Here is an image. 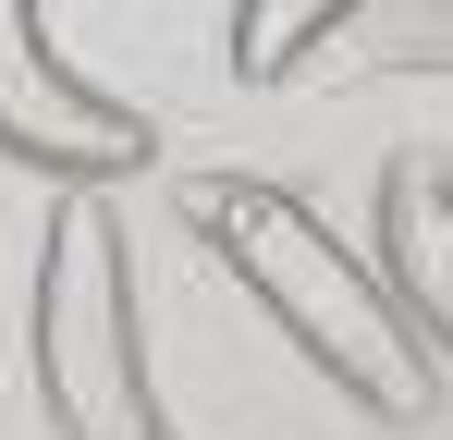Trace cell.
<instances>
[{
  "mask_svg": "<svg viewBox=\"0 0 453 440\" xmlns=\"http://www.w3.org/2000/svg\"><path fill=\"white\" fill-rule=\"evenodd\" d=\"M356 12H380V0H233V73H245V86H282V73H306V49H331Z\"/></svg>",
  "mask_w": 453,
  "mask_h": 440,
  "instance_id": "obj_5",
  "label": "cell"
},
{
  "mask_svg": "<svg viewBox=\"0 0 453 440\" xmlns=\"http://www.w3.org/2000/svg\"><path fill=\"white\" fill-rule=\"evenodd\" d=\"M380 282L417 318V343L453 367V171L441 159H392L380 171Z\"/></svg>",
  "mask_w": 453,
  "mask_h": 440,
  "instance_id": "obj_4",
  "label": "cell"
},
{
  "mask_svg": "<svg viewBox=\"0 0 453 440\" xmlns=\"http://www.w3.org/2000/svg\"><path fill=\"white\" fill-rule=\"evenodd\" d=\"M25 355H37V404L62 440H184L159 404L148 330H135V257L123 220L98 196H62L37 232V293H25Z\"/></svg>",
  "mask_w": 453,
  "mask_h": 440,
  "instance_id": "obj_2",
  "label": "cell"
},
{
  "mask_svg": "<svg viewBox=\"0 0 453 440\" xmlns=\"http://www.w3.org/2000/svg\"><path fill=\"white\" fill-rule=\"evenodd\" d=\"M0 159L50 171L62 196H111L159 159V123L135 98L86 86L62 49H50V12L37 0H0Z\"/></svg>",
  "mask_w": 453,
  "mask_h": 440,
  "instance_id": "obj_3",
  "label": "cell"
},
{
  "mask_svg": "<svg viewBox=\"0 0 453 440\" xmlns=\"http://www.w3.org/2000/svg\"><path fill=\"white\" fill-rule=\"evenodd\" d=\"M184 220H196V245L270 306V330H282L356 416H380V429H429V416H441V355H429L417 318L392 306L380 257H356L306 196L257 184V171H196V184H184Z\"/></svg>",
  "mask_w": 453,
  "mask_h": 440,
  "instance_id": "obj_1",
  "label": "cell"
}]
</instances>
